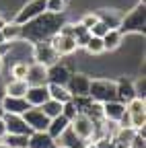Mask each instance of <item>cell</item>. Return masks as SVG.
Returning <instances> with one entry per match:
<instances>
[{
  "instance_id": "cell-1",
  "label": "cell",
  "mask_w": 146,
  "mask_h": 148,
  "mask_svg": "<svg viewBox=\"0 0 146 148\" xmlns=\"http://www.w3.org/2000/svg\"><path fill=\"white\" fill-rule=\"evenodd\" d=\"M64 12L56 14V12H41L35 18L27 21L25 25H21V39L25 41H43L49 39L51 35H56L60 31V27L64 25Z\"/></svg>"
},
{
  "instance_id": "cell-2",
  "label": "cell",
  "mask_w": 146,
  "mask_h": 148,
  "mask_svg": "<svg viewBox=\"0 0 146 148\" xmlns=\"http://www.w3.org/2000/svg\"><path fill=\"white\" fill-rule=\"evenodd\" d=\"M144 25H146V10H144V0L140 4H136L125 16H121L117 31L121 35L125 33H144Z\"/></svg>"
},
{
  "instance_id": "cell-3",
  "label": "cell",
  "mask_w": 146,
  "mask_h": 148,
  "mask_svg": "<svg viewBox=\"0 0 146 148\" xmlns=\"http://www.w3.org/2000/svg\"><path fill=\"white\" fill-rule=\"evenodd\" d=\"M88 97L93 99V101H99V103L115 101V99H117L115 80H109V78H95V80H90Z\"/></svg>"
},
{
  "instance_id": "cell-4",
  "label": "cell",
  "mask_w": 146,
  "mask_h": 148,
  "mask_svg": "<svg viewBox=\"0 0 146 148\" xmlns=\"http://www.w3.org/2000/svg\"><path fill=\"white\" fill-rule=\"evenodd\" d=\"M95 119H90L86 113H82V111H78V113L70 119V127H72V132H74L78 138L82 140H93V134H95Z\"/></svg>"
},
{
  "instance_id": "cell-5",
  "label": "cell",
  "mask_w": 146,
  "mask_h": 148,
  "mask_svg": "<svg viewBox=\"0 0 146 148\" xmlns=\"http://www.w3.org/2000/svg\"><path fill=\"white\" fill-rule=\"evenodd\" d=\"M33 60L37 64H43V66H51V64H56L60 60V56L51 47L49 39H43V41L33 43Z\"/></svg>"
},
{
  "instance_id": "cell-6",
  "label": "cell",
  "mask_w": 146,
  "mask_h": 148,
  "mask_svg": "<svg viewBox=\"0 0 146 148\" xmlns=\"http://www.w3.org/2000/svg\"><path fill=\"white\" fill-rule=\"evenodd\" d=\"M88 86H90V78L82 72H72L66 80V88L72 97H88Z\"/></svg>"
},
{
  "instance_id": "cell-7",
  "label": "cell",
  "mask_w": 146,
  "mask_h": 148,
  "mask_svg": "<svg viewBox=\"0 0 146 148\" xmlns=\"http://www.w3.org/2000/svg\"><path fill=\"white\" fill-rule=\"evenodd\" d=\"M23 119L31 127V132H45L49 125V117L41 111V107H29L23 113Z\"/></svg>"
},
{
  "instance_id": "cell-8",
  "label": "cell",
  "mask_w": 146,
  "mask_h": 148,
  "mask_svg": "<svg viewBox=\"0 0 146 148\" xmlns=\"http://www.w3.org/2000/svg\"><path fill=\"white\" fill-rule=\"evenodd\" d=\"M49 43H51V47L56 49V53L60 56V58H62V56H70V53H74V51L78 49L74 37H70V35H62V33L51 35V37H49Z\"/></svg>"
},
{
  "instance_id": "cell-9",
  "label": "cell",
  "mask_w": 146,
  "mask_h": 148,
  "mask_svg": "<svg viewBox=\"0 0 146 148\" xmlns=\"http://www.w3.org/2000/svg\"><path fill=\"white\" fill-rule=\"evenodd\" d=\"M41 12H45V0H31V2H27L19 12H16L14 23L16 25H25L27 21L35 18L37 14H41Z\"/></svg>"
},
{
  "instance_id": "cell-10",
  "label": "cell",
  "mask_w": 146,
  "mask_h": 148,
  "mask_svg": "<svg viewBox=\"0 0 146 148\" xmlns=\"http://www.w3.org/2000/svg\"><path fill=\"white\" fill-rule=\"evenodd\" d=\"M25 99H27V103L31 107H41L49 99L47 84H29V88L25 92Z\"/></svg>"
},
{
  "instance_id": "cell-11",
  "label": "cell",
  "mask_w": 146,
  "mask_h": 148,
  "mask_svg": "<svg viewBox=\"0 0 146 148\" xmlns=\"http://www.w3.org/2000/svg\"><path fill=\"white\" fill-rule=\"evenodd\" d=\"M0 107L4 109V113H16V115H23L31 105L27 103L25 97H10V95H4L2 101H0Z\"/></svg>"
},
{
  "instance_id": "cell-12",
  "label": "cell",
  "mask_w": 146,
  "mask_h": 148,
  "mask_svg": "<svg viewBox=\"0 0 146 148\" xmlns=\"http://www.w3.org/2000/svg\"><path fill=\"white\" fill-rule=\"evenodd\" d=\"M4 123H6V134H31V127L27 125V121L23 119V115L16 113H4L2 115Z\"/></svg>"
},
{
  "instance_id": "cell-13",
  "label": "cell",
  "mask_w": 146,
  "mask_h": 148,
  "mask_svg": "<svg viewBox=\"0 0 146 148\" xmlns=\"http://www.w3.org/2000/svg\"><path fill=\"white\" fill-rule=\"evenodd\" d=\"M27 84H47V66L33 62L27 66Z\"/></svg>"
},
{
  "instance_id": "cell-14",
  "label": "cell",
  "mask_w": 146,
  "mask_h": 148,
  "mask_svg": "<svg viewBox=\"0 0 146 148\" xmlns=\"http://www.w3.org/2000/svg\"><path fill=\"white\" fill-rule=\"evenodd\" d=\"M123 111H125V103H121L117 99L115 101H107V103H103V119L117 123V119L121 117Z\"/></svg>"
},
{
  "instance_id": "cell-15",
  "label": "cell",
  "mask_w": 146,
  "mask_h": 148,
  "mask_svg": "<svg viewBox=\"0 0 146 148\" xmlns=\"http://www.w3.org/2000/svg\"><path fill=\"white\" fill-rule=\"evenodd\" d=\"M70 70L64 66V64H51V66H47V82H56V84H64L66 86V80H68V76H70Z\"/></svg>"
},
{
  "instance_id": "cell-16",
  "label": "cell",
  "mask_w": 146,
  "mask_h": 148,
  "mask_svg": "<svg viewBox=\"0 0 146 148\" xmlns=\"http://www.w3.org/2000/svg\"><path fill=\"white\" fill-rule=\"evenodd\" d=\"M29 148H58V142L47 132H31L29 134Z\"/></svg>"
},
{
  "instance_id": "cell-17",
  "label": "cell",
  "mask_w": 146,
  "mask_h": 148,
  "mask_svg": "<svg viewBox=\"0 0 146 148\" xmlns=\"http://www.w3.org/2000/svg\"><path fill=\"white\" fill-rule=\"evenodd\" d=\"M115 86H117V101L127 103L136 97V88H134V82L130 78H119L115 82Z\"/></svg>"
},
{
  "instance_id": "cell-18",
  "label": "cell",
  "mask_w": 146,
  "mask_h": 148,
  "mask_svg": "<svg viewBox=\"0 0 146 148\" xmlns=\"http://www.w3.org/2000/svg\"><path fill=\"white\" fill-rule=\"evenodd\" d=\"M68 125H70V119H66V117L60 113V115H56V117H51V119H49V125H47L45 132H47L53 140H58V138L62 136V132H64Z\"/></svg>"
},
{
  "instance_id": "cell-19",
  "label": "cell",
  "mask_w": 146,
  "mask_h": 148,
  "mask_svg": "<svg viewBox=\"0 0 146 148\" xmlns=\"http://www.w3.org/2000/svg\"><path fill=\"white\" fill-rule=\"evenodd\" d=\"M58 140H60L62 146H66V148H84V146H86V140L78 138L74 132H72V127H70V125L62 132V136H60Z\"/></svg>"
},
{
  "instance_id": "cell-20",
  "label": "cell",
  "mask_w": 146,
  "mask_h": 148,
  "mask_svg": "<svg viewBox=\"0 0 146 148\" xmlns=\"http://www.w3.org/2000/svg\"><path fill=\"white\" fill-rule=\"evenodd\" d=\"M27 88H29V84L23 78H12L8 84H4V92L10 95V97H25Z\"/></svg>"
},
{
  "instance_id": "cell-21",
  "label": "cell",
  "mask_w": 146,
  "mask_h": 148,
  "mask_svg": "<svg viewBox=\"0 0 146 148\" xmlns=\"http://www.w3.org/2000/svg\"><path fill=\"white\" fill-rule=\"evenodd\" d=\"M47 90H49V99L53 101H60V103H66L72 99V95L68 92V88L64 84H56V82H47Z\"/></svg>"
},
{
  "instance_id": "cell-22",
  "label": "cell",
  "mask_w": 146,
  "mask_h": 148,
  "mask_svg": "<svg viewBox=\"0 0 146 148\" xmlns=\"http://www.w3.org/2000/svg\"><path fill=\"white\" fill-rule=\"evenodd\" d=\"M121 33L117 31V29H109L101 39H103V47H105V51L109 49V51H113V49H117L119 47V43H121Z\"/></svg>"
},
{
  "instance_id": "cell-23",
  "label": "cell",
  "mask_w": 146,
  "mask_h": 148,
  "mask_svg": "<svg viewBox=\"0 0 146 148\" xmlns=\"http://www.w3.org/2000/svg\"><path fill=\"white\" fill-rule=\"evenodd\" d=\"M97 18H99L101 23H105L109 29H117L119 27V21H121V16L115 10H99L97 12Z\"/></svg>"
},
{
  "instance_id": "cell-24",
  "label": "cell",
  "mask_w": 146,
  "mask_h": 148,
  "mask_svg": "<svg viewBox=\"0 0 146 148\" xmlns=\"http://www.w3.org/2000/svg\"><path fill=\"white\" fill-rule=\"evenodd\" d=\"M0 31H2L4 41H16V39H21V25H16L14 21L12 23H4L2 27H0Z\"/></svg>"
},
{
  "instance_id": "cell-25",
  "label": "cell",
  "mask_w": 146,
  "mask_h": 148,
  "mask_svg": "<svg viewBox=\"0 0 146 148\" xmlns=\"http://www.w3.org/2000/svg\"><path fill=\"white\" fill-rule=\"evenodd\" d=\"M10 148H29V136L27 134H6L2 138Z\"/></svg>"
},
{
  "instance_id": "cell-26",
  "label": "cell",
  "mask_w": 146,
  "mask_h": 148,
  "mask_svg": "<svg viewBox=\"0 0 146 148\" xmlns=\"http://www.w3.org/2000/svg\"><path fill=\"white\" fill-rule=\"evenodd\" d=\"M62 105L64 103H60V101H53V99H47L43 105H41V111L51 119V117H56V115H60L62 113Z\"/></svg>"
},
{
  "instance_id": "cell-27",
  "label": "cell",
  "mask_w": 146,
  "mask_h": 148,
  "mask_svg": "<svg viewBox=\"0 0 146 148\" xmlns=\"http://www.w3.org/2000/svg\"><path fill=\"white\" fill-rule=\"evenodd\" d=\"M84 49H86L90 56H99V53H103V51H105V47H103V39H101V37L90 35V37H88V41H86V45H84Z\"/></svg>"
},
{
  "instance_id": "cell-28",
  "label": "cell",
  "mask_w": 146,
  "mask_h": 148,
  "mask_svg": "<svg viewBox=\"0 0 146 148\" xmlns=\"http://www.w3.org/2000/svg\"><path fill=\"white\" fill-rule=\"evenodd\" d=\"M66 10V0H45V12H64Z\"/></svg>"
},
{
  "instance_id": "cell-29",
  "label": "cell",
  "mask_w": 146,
  "mask_h": 148,
  "mask_svg": "<svg viewBox=\"0 0 146 148\" xmlns=\"http://www.w3.org/2000/svg\"><path fill=\"white\" fill-rule=\"evenodd\" d=\"M144 107H146V105H144V99H140V97H134L132 101L125 103L127 113H142V111H146Z\"/></svg>"
},
{
  "instance_id": "cell-30",
  "label": "cell",
  "mask_w": 146,
  "mask_h": 148,
  "mask_svg": "<svg viewBox=\"0 0 146 148\" xmlns=\"http://www.w3.org/2000/svg\"><path fill=\"white\" fill-rule=\"evenodd\" d=\"M76 113H78V107H76V103L72 101V99H70V101H66V103L62 105V115H64L66 119H72Z\"/></svg>"
},
{
  "instance_id": "cell-31",
  "label": "cell",
  "mask_w": 146,
  "mask_h": 148,
  "mask_svg": "<svg viewBox=\"0 0 146 148\" xmlns=\"http://www.w3.org/2000/svg\"><path fill=\"white\" fill-rule=\"evenodd\" d=\"M27 62H16L12 68H10V74H12V78H23L25 80V76H27Z\"/></svg>"
},
{
  "instance_id": "cell-32",
  "label": "cell",
  "mask_w": 146,
  "mask_h": 148,
  "mask_svg": "<svg viewBox=\"0 0 146 148\" xmlns=\"http://www.w3.org/2000/svg\"><path fill=\"white\" fill-rule=\"evenodd\" d=\"M130 117H132V127L134 130L144 127V123H146V111H142V113H130Z\"/></svg>"
},
{
  "instance_id": "cell-33",
  "label": "cell",
  "mask_w": 146,
  "mask_h": 148,
  "mask_svg": "<svg viewBox=\"0 0 146 148\" xmlns=\"http://www.w3.org/2000/svg\"><path fill=\"white\" fill-rule=\"evenodd\" d=\"M107 31H109V27H107L105 23H101V21H97L93 27L88 29V33H90V35H95V37H103Z\"/></svg>"
},
{
  "instance_id": "cell-34",
  "label": "cell",
  "mask_w": 146,
  "mask_h": 148,
  "mask_svg": "<svg viewBox=\"0 0 146 148\" xmlns=\"http://www.w3.org/2000/svg\"><path fill=\"white\" fill-rule=\"evenodd\" d=\"M97 21H99V18H97V12H88V14H84V16H82V21H80V23H82L86 29H90Z\"/></svg>"
},
{
  "instance_id": "cell-35",
  "label": "cell",
  "mask_w": 146,
  "mask_h": 148,
  "mask_svg": "<svg viewBox=\"0 0 146 148\" xmlns=\"http://www.w3.org/2000/svg\"><path fill=\"white\" fill-rule=\"evenodd\" d=\"M130 148H146V142H144V136L142 134H134V138H132V142H130Z\"/></svg>"
},
{
  "instance_id": "cell-36",
  "label": "cell",
  "mask_w": 146,
  "mask_h": 148,
  "mask_svg": "<svg viewBox=\"0 0 146 148\" xmlns=\"http://www.w3.org/2000/svg\"><path fill=\"white\" fill-rule=\"evenodd\" d=\"M117 123H119V127H132V117H130V113H127V109L121 113V117L117 119Z\"/></svg>"
},
{
  "instance_id": "cell-37",
  "label": "cell",
  "mask_w": 146,
  "mask_h": 148,
  "mask_svg": "<svg viewBox=\"0 0 146 148\" xmlns=\"http://www.w3.org/2000/svg\"><path fill=\"white\" fill-rule=\"evenodd\" d=\"M88 37H90V33H88V31H84L82 35H78V37H76V45H78V47H84V45H86V41H88Z\"/></svg>"
},
{
  "instance_id": "cell-38",
  "label": "cell",
  "mask_w": 146,
  "mask_h": 148,
  "mask_svg": "<svg viewBox=\"0 0 146 148\" xmlns=\"http://www.w3.org/2000/svg\"><path fill=\"white\" fill-rule=\"evenodd\" d=\"M6 136V123H4V119L0 117V140H2Z\"/></svg>"
},
{
  "instance_id": "cell-39",
  "label": "cell",
  "mask_w": 146,
  "mask_h": 148,
  "mask_svg": "<svg viewBox=\"0 0 146 148\" xmlns=\"http://www.w3.org/2000/svg\"><path fill=\"white\" fill-rule=\"evenodd\" d=\"M4 95H6V92H4V82H2V78H0V101H2Z\"/></svg>"
},
{
  "instance_id": "cell-40",
  "label": "cell",
  "mask_w": 146,
  "mask_h": 148,
  "mask_svg": "<svg viewBox=\"0 0 146 148\" xmlns=\"http://www.w3.org/2000/svg\"><path fill=\"white\" fill-rule=\"evenodd\" d=\"M0 148H10V146H8L6 142H0Z\"/></svg>"
},
{
  "instance_id": "cell-41",
  "label": "cell",
  "mask_w": 146,
  "mask_h": 148,
  "mask_svg": "<svg viewBox=\"0 0 146 148\" xmlns=\"http://www.w3.org/2000/svg\"><path fill=\"white\" fill-rule=\"evenodd\" d=\"M2 62H4V58H2V53H0V70H2Z\"/></svg>"
},
{
  "instance_id": "cell-42",
  "label": "cell",
  "mask_w": 146,
  "mask_h": 148,
  "mask_svg": "<svg viewBox=\"0 0 146 148\" xmlns=\"http://www.w3.org/2000/svg\"><path fill=\"white\" fill-rule=\"evenodd\" d=\"M4 43V37H2V31H0V45Z\"/></svg>"
},
{
  "instance_id": "cell-43",
  "label": "cell",
  "mask_w": 146,
  "mask_h": 148,
  "mask_svg": "<svg viewBox=\"0 0 146 148\" xmlns=\"http://www.w3.org/2000/svg\"><path fill=\"white\" fill-rule=\"evenodd\" d=\"M4 23H6V21H4V18H2V16H0V27H2Z\"/></svg>"
},
{
  "instance_id": "cell-44",
  "label": "cell",
  "mask_w": 146,
  "mask_h": 148,
  "mask_svg": "<svg viewBox=\"0 0 146 148\" xmlns=\"http://www.w3.org/2000/svg\"><path fill=\"white\" fill-rule=\"evenodd\" d=\"M2 115H4V109H2V107H0V117H2Z\"/></svg>"
},
{
  "instance_id": "cell-45",
  "label": "cell",
  "mask_w": 146,
  "mask_h": 148,
  "mask_svg": "<svg viewBox=\"0 0 146 148\" xmlns=\"http://www.w3.org/2000/svg\"><path fill=\"white\" fill-rule=\"evenodd\" d=\"M58 148H66V146H58Z\"/></svg>"
}]
</instances>
